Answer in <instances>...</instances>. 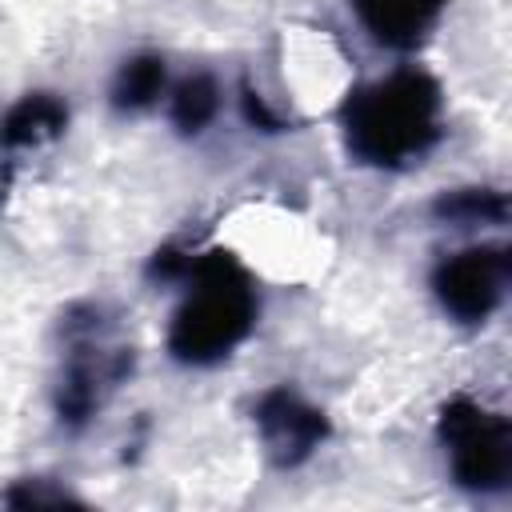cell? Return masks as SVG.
I'll list each match as a JSON object with an SVG mask.
<instances>
[{
	"label": "cell",
	"mask_w": 512,
	"mask_h": 512,
	"mask_svg": "<svg viewBox=\"0 0 512 512\" xmlns=\"http://www.w3.org/2000/svg\"><path fill=\"white\" fill-rule=\"evenodd\" d=\"M344 136L352 156L376 168H400L428 152L440 136V88L432 76L404 68L364 84L344 104Z\"/></svg>",
	"instance_id": "obj_1"
},
{
	"label": "cell",
	"mask_w": 512,
	"mask_h": 512,
	"mask_svg": "<svg viewBox=\"0 0 512 512\" xmlns=\"http://www.w3.org/2000/svg\"><path fill=\"white\" fill-rule=\"evenodd\" d=\"M256 428L264 436V448L276 464H300L312 456V448H320V440L328 436V420L324 412H316L312 404H304L296 392L288 388H272L260 396L256 404Z\"/></svg>",
	"instance_id": "obj_5"
},
{
	"label": "cell",
	"mask_w": 512,
	"mask_h": 512,
	"mask_svg": "<svg viewBox=\"0 0 512 512\" xmlns=\"http://www.w3.org/2000/svg\"><path fill=\"white\" fill-rule=\"evenodd\" d=\"M184 272L196 288L172 316L168 348L184 364H216L252 332L260 312L256 288L248 272L220 248L200 260H188Z\"/></svg>",
	"instance_id": "obj_2"
},
{
	"label": "cell",
	"mask_w": 512,
	"mask_h": 512,
	"mask_svg": "<svg viewBox=\"0 0 512 512\" xmlns=\"http://www.w3.org/2000/svg\"><path fill=\"white\" fill-rule=\"evenodd\" d=\"M448 0H352L364 28L392 48H412L440 16Z\"/></svg>",
	"instance_id": "obj_6"
},
{
	"label": "cell",
	"mask_w": 512,
	"mask_h": 512,
	"mask_svg": "<svg viewBox=\"0 0 512 512\" xmlns=\"http://www.w3.org/2000/svg\"><path fill=\"white\" fill-rule=\"evenodd\" d=\"M440 440L452 476L476 492H500L512 476V424L500 412L456 396L440 412Z\"/></svg>",
	"instance_id": "obj_3"
},
{
	"label": "cell",
	"mask_w": 512,
	"mask_h": 512,
	"mask_svg": "<svg viewBox=\"0 0 512 512\" xmlns=\"http://www.w3.org/2000/svg\"><path fill=\"white\" fill-rule=\"evenodd\" d=\"M164 88V60L160 56H136L120 68L112 84V104L116 108H148Z\"/></svg>",
	"instance_id": "obj_8"
},
{
	"label": "cell",
	"mask_w": 512,
	"mask_h": 512,
	"mask_svg": "<svg viewBox=\"0 0 512 512\" xmlns=\"http://www.w3.org/2000/svg\"><path fill=\"white\" fill-rule=\"evenodd\" d=\"M68 124V108L52 92H32L20 104H12L0 120V144L4 148H32L52 136H60Z\"/></svg>",
	"instance_id": "obj_7"
},
{
	"label": "cell",
	"mask_w": 512,
	"mask_h": 512,
	"mask_svg": "<svg viewBox=\"0 0 512 512\" xmlns=\"http://www.w3.org/2000/svg\"><path fill=\"white\" fill-rule=\"evenodd\" d=\"M504 284H508V252L504 248H464V252L448 256L432 276L436 300L460 324L488 320L504 296Z\"/></svg>",
	"instance_id": "obj_4"
},
{
	"label": "cell",
	"mask_w": 512,
	"mask_h": 512,
	"mask_svg": "<svg viewBox=\"0 0 512 512\" xmlns=\"http://www.w3.org/2000/svg\"><path fill=\"white\" fill-rule=\"evenodd\" d=\"M216 108H220V88H216V80L204 76V72L188 76V80L176 88V96H172V120H176V128L188 132V136L200 132V128L216 116Z\"/></svg>",
	"instance_id": "obj_9"
},
{
	"label": "cell",
	"mask_w": 512,
	"mask_h": 512,
	"mask_svg": "<svg viewBox=\"0 0 512 512\" xmlns=\"http://www.w3.org/2000/svg\"><path fill=\"white\" fill-rule=\"evenodd\" d=\"M436 212L440 216H452V220H464V224H472V220H500L504 216V196L500 192H488V188H468V192H456V196H444L440 204H436Z\"/></svg>",
	"instance_id": "obj_10"
}]
</instances>
